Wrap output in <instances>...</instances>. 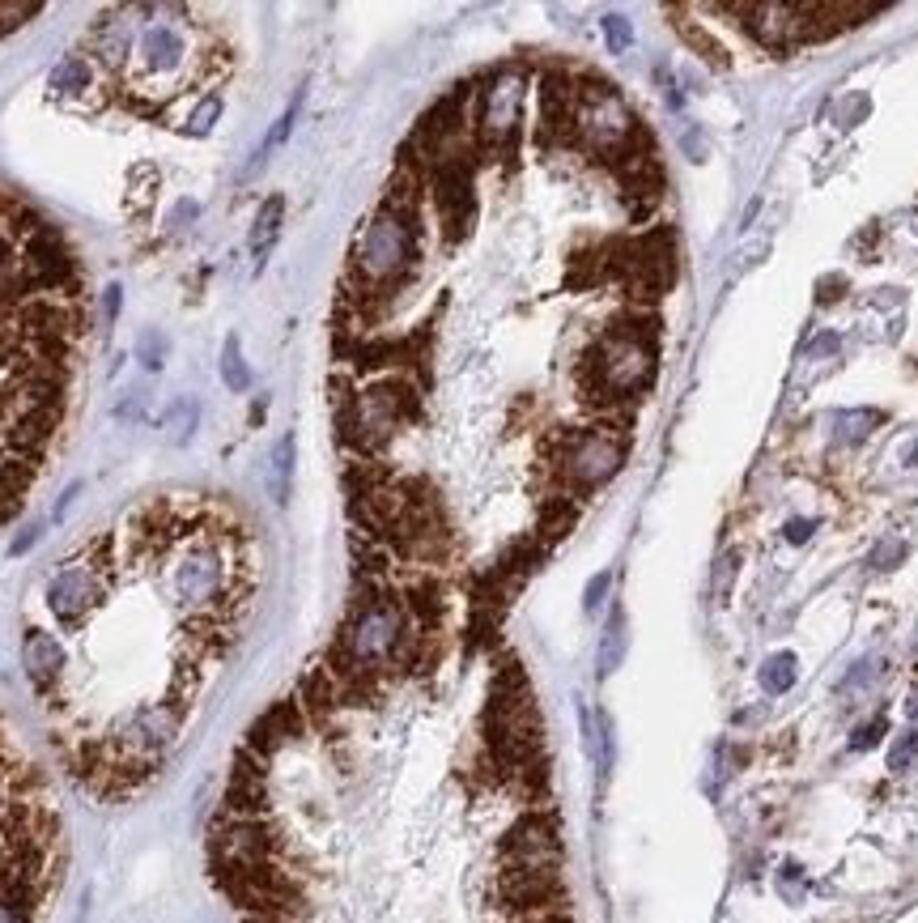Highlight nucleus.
<instances>
[{
    "mask_svg": "<svg viewBox=\"0 0 918 923\" xmlns=\"http://www.w3.org/2000/svg\"><path fill=\"white\" fill-rule=\"evenodd\" d=\"M34 13H39V5H0V39L22 26L26 18H34Z\"/></svg>",
    "mask_w": 918,
    "mask_h": 923,
    "instance_id": "2eb2a0df",
    "label": "nucleus"
},
{
    "mask_svg": "<svg viewBox=\"0 0 918 923\" xmlns=\"http://www.w3.org/2000/svg\"><path fill=\"white\" fill-rule=\"evenodd\" d=\"M281 213H285V200H281V196L264 200L260 217H255V230H251V256H255V264H264L268 251H272V243H277V234H281Z\"/></svg>",
    "mask_w": 918,
    "mask_h": 923,
    "instance_id": "423d86ee",
    "label": "nucleus"
},
{
    "mask_svg": "<svg viewBox=\"0 0 918 923\" xmlns=\"http://www.w3.org/2000/svg\"><path fill=\"white\" fill-rule=\"evenodd\" d=\"M753 35L770 47V52H787L799 39H808V18H804V5H748L740 9Z\"/></svg>",
    "mask_w": 918,
    "mask_h": 923,
    "instance_id": "39448f33",
    "label": "nucleus"
},
{
    "mask_svg": "<svg viewBox=\"0 0 918 923\" xmlns=\"http://www.w3.org/2000/svg\"><path fill=\"white\" fill-rule=\"evenodd\" d=\"M901 553H906V545H901V541H893V545H880L876 553H872V566H880V570H889L897 558H901Z\"/></svg>",
    "mask_w": 918,
    "mask_h": 923,
    "instance_id": "aec40b11",
    "label": "nucleus"
},
{
    "mask_svg": "<svg viewBox=\"0 0 918 923\" xmlns=\"http://www.w3.org/2000/svg\"><path fill=\"white\" fill-rule=\"evenodd\" d=\"M884 422V413L880 409H842L838 417H833V430H838V443H863V439H872V430Z\"/></svg>",
    "mask_w": 918,
    "mask_h": 923,
    "instance_id": "0eeeda50",
    "label": "nucleus"
},
{
    "mask_svg": "<svg viewBox=\"0 0 918 923\" xmlns=\"http://www.w3.org/2000/svg\"><path fill=\"white\" fill-rule=\"evenodd\" d=\"M876 673H880V660H863L859 668H850V677H846L842 690H863V685L876 681Z\"/></svg>",
    "mask_w": 918,
    "mask_h": 923,
    "instance_id": "a211bd4d",
    "label": "nucleus"
},
{
    "mask_svg": "<svg viewBox=\"0 0 918 923\" xmlns=\"http://www.w3.org/2000/svg\"><path fill=\"white\" fill-rule=\"evenodd\" d=\"M910 766H918V732H906L901 736V741L889 749V770H910Z\"/></svg>",
    "mask_w": 918,
    "mask_h": 923,
    "instance_id": "ddd939ff",
    "label": "nucleus"
},
{
    "mask_svg": "<svg viewBox=\"0 0 918 923\" xmlns=\"http://www.w3.org/2000/svg\"><path fill=\"white\" fill-rule=\"evenodd\" d=\"M289 477H294V434H285L272 451V494H277V502L289 498Z\"/></svg>",
    "mask_w": 918,
    "mask_h": 923,
    "instance_id": "9d476101",
    "label": "nucleus"
},
{
    "mask_svg": "<svg viewBox=\"0 0 918 923\" xmlns=\"http://www.w3.org/2000/svg\"><path fill=\"white\" fill-rule=\"evenodd\" d=\"M910 719H914V724H918V694L910 698Z\"/></svg>",
    "mask_w": 918,
    "mask_h": 923,
    "instance_id": "5701e85b",
    "label": "nucleus"
},
{
    "mask_svg": "<svg viewBox=\"0 0 918 923\" xmlns=\"http://www.w3.org/2000/svg\"><path fill=\"white\" fill-rule=\"evenodd\" d=\"M260 587L251 519L153 494L56 558L22 622V673L85 796L136 800L170 766Z\"/></svg>",
    "mask_w": 918,
    "mask_h": 923,
    "instance_id": "f257e3e1",
    "label": "nucleus"
},
{
    "mask_svg": "<svg viewBox=\"0 0 918 923\" xmlns=\"http://www.w3.org/2000/svg\"><path fill=\"white\" fill-rule=\"evenodd\" d=\"M90 277L73 239L0 192V524L26 507L73 422L90 354Z\"/></svg>",
    "mask_w": 918,
    "mask_h": 923,
    "instance_id": "f03ea898",
    "label": "nucleus"
},
{
    "mask_svg": "<svg viewBox=\"0 0 918 923\" xmlns=\"http://www.w3.org/2000/svg\"><path fill=\"white\" fill-rule=\"evenodd\" d=\"M621 651H625V613L617 609L608 617V630H604V643H600V677H608L612 668L621 664Z\"/></svg>",
    "mask_w": 918,
    "mask_h": 923,
    "instance_id": "1a4fd4ad",
    "label": "nucleus"
},
{
    "mask_svg": "<svg viewBox=\"0 0 918 923\" xmlns=\"http://www.w3.org/2000/svg\"><path fill=\"white\" fill-rule=\"evenodd\" d=\"M608 583H612V575H595V579L587 583V592H583V609H587V613L600 609V600H604V592H608Z\"/></svg>",
    "mask_w": 918,
    "mask_h": 923,
    "instance_id": "6ab92c4d",
    "label": "nucleus"
},
{
    "mask_svg": "<svg viewBox=\"0 0 918 923\" xmlns=\"http://www.w3.org/2000/svg\"><path fill=\"white\" fill-rule=\"evenodd\" d=\"M680 35H685V39H689V47H693V52H697V56H706L710 64H719V69H723V64H727V52H723V47H719V43H714V39H710V35H706V30H702V26H697V22H689V18H685V22H680Z\"/></svg>",
    "mask_w": 918,
    "mask_h": 923,
    "instance_id": "f8f14e48",
    "label": "nucleus"
},
{
    "mask_svg": "<svg viewBox=\"0 0 918 923\" xmlns=\"http://www.w3.org/2000/svg\"><path fill=\"white\" fill-rule=\"evenodd\" d=\"M812 528H816V524H812V519H791V524H787V528H782V536H787V541H791V545H804V541H808V536H812Z\"/></svg>",
    "mask_w": 918,
    "mask_h": 923,
    "instance_id": "412c9836",
    "label": "nucleus"
},
{
    "mask_svg": "<svg viewBox=\"0 0 918 923\" xmlns=\"http://www.w3.org/2000/svg\"><path fill=\"white\" fill-rule=\"evenodd\" d=\"M90 69V90L107 94L141 120H175L187 103V124L200 103L221 98L226 43L196 9H115L90 26L77 52Z\"/></svg>",
    "mask_w": 918,
    "mask_h": 923,
    "instance_id": "7ed1b4c3",
    "label": "nucleus"
},
{
    "mask_svg": "<svg viewBox=\"0 0 918 923\" xmlns=\"http://www.w3.org/2000/svg\"><path fill=\"white\" fill-rule=\"evenodd\" d=\"M795 677H799V664H795L791 651H778V656H770L761 664V690L765 694H787L795 685Z\"/></svg>",
    "mask_w": 918,
    "mask_h": 923,
    "instance_id": "6e6552de",
    "label": "nucleus"
},
{
    "mask_svg": "<svg viewBox=\"0 0 918 923\" xmlns=\"http://www.w3.org/2000/svg\"><path fill=\"white\" fill-rule=\"evenodd\" d=\"M221 379H226V388L230 392H247V366H243V354H238V337L226 341V349H221Z\"/></svg>",
    "mask_w": 918,
    "mask_h": 923,
    "instance_id": "9b49d317",
    "label": "nucleus"
},
{
    "mask_svg": "<svg viewBox=\"0 0 918 923\" xmlns=\"http://www.w3.org/2000/svg\"><path fill=\"white\" fill-rule=\"evenodd\" d=\"M604 39H608L612 52H625V47L634 43V26H629L621 13H608V18H604Z\"/></svg>",
    "mask_w": 918,
    "mask_h": 923,
    "instance_id": "4468645a",
    "label": "nucleus"
},
{
    "mask_svg": "<svg viewBox=\"0 0 918 923\" xmlns=\"http://www.w3.org/2000/svg\"><path fill=\"white\" fill-rule=\"evenodd\" d=\"M723 575H714V592H719V600H727V592H731V579H736V570H740V553L731 549V553H723Z\"/></svg>",
    "mask_w": 918,
    "mask_h": 923,
    "instance_id": "f3484780",
    "label": "nucleus"
},
{
    "mask_svg": "<svg viewBox=\"0 0 918 923\" xmlns=\"http://www.w3.org/2000/svg\"><path fill=\"white\" fill-rule=\"evenodd\" d=\"M64 881V821L39 762L0 719V923H43Z\"/></svg>",
    "mask_w": 918,
    "mask_h": 923,
    "instance_id": "20e7f679",
    "label": "nucleus"
},
{
    "mask_svg": "<svg viewBox=\"0 0 918 923\" xmlns=\"http://www.w3.org/2000/svg\"><path fill=\"white\" fill-rule=\"evenodd\" d=\"M884 732H889V719H872V724H863L855 736H850V749H859V753H863V749H872Z\"/></svg>",
    "mask_w": 918,
    "mask_h": 923,
    "instance_id": "dca6fc26",
    "label": "nucleus"
},
{
    "mask_svg": "<svg viewBox=\"0 0 918 923\" xmlns=\"http://www.w3.org/2000/svg\"><path fill=\"white\" fill-rule=\"evenodd\" d=\"M906 464H910V468H918V443L906 451Z\"/></svg>",
    "mask_w": 918,
    "mask_h": 923,
    "instance_id": "4be33fe9",
    "label": "nucleus"
}]
</instances>
